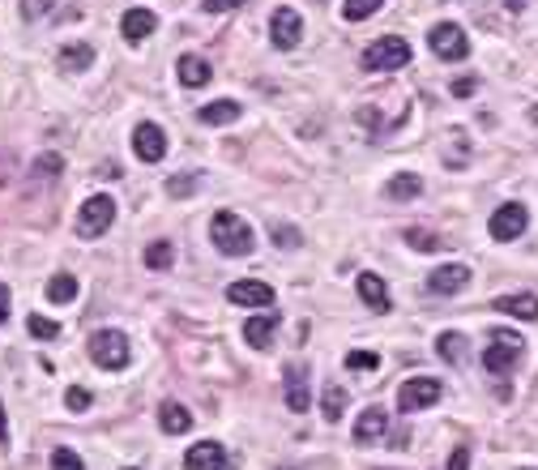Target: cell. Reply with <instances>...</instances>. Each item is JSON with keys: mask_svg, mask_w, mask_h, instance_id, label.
Wrapping results in <instances>:
<instances>
[{"mask_svg": "<svg viewBox=\"0 0 538 470\" xmlns=\"http://www.w3.org/2000/svg\"><path fill=\"white\" fill-rule=\"evenodd\" d=\"M227 299L240 304V308H269L273 304V287L269 282H257V278H244V282H231L227 287Z\"/></svg>", "mask_w": 538, "mask_h": 470, "instance_id": "12", "label": "cell"}, {"mask_svg": "<svg viewBox=\"0 0 538 470\" xmlns=\"http://www.w3.org/2000/svg\"><path fill=\"white\" fill-rule=\"evenodd\" d=\"M273 244H278V248H295V244H299V231H295V227H278V231H273Z\"/></svg>", "mask_w": 538, "mask_h": 470, "instance_id": "38", "label": "cell"}, {"mask_svg": "<svg viewBox=\"0 0 538 470\" xmlns=\"http://www.w3.org/2000/svg\"><path fill=\"white\" fill-rule=\"evenodd\" d=\"M441 394H444V385L436 376H411V381H402V389H397V406H402L406 415H415V411L436 406Z\"/></svg>", "mask_w": 538, "mask_h": 470, "instance_id": "5", "label": "cell"}, {"mask_svg": "<svg viewBox=\"0 0 538 470\" xmlns=\"http://www.w3.org/2000/svg\"><path fill=\"white\" fill-rule=\"evenodd\" d=\"M60 69H69V73H81V69H90L95 65V48H86V43H73V48H60Z\"/></svg>", "mask_w": 538, "mask_h": 470, "instance_id": "27", "label": "cell"}, {"mask_svg": "<svg viewBox=\"0 0 538 470\" xmlns=\"http://www.w3.org/2000/svg\"><path fill=\"white\" fill-rule=\"evenodd\" d=\"M449 470H470V445L453 449V458H449Z\"/></svg>", "mask_w": 538, "mask_h": 470, "instance_id": "40", "label": "cell"}, {"mask_svg": "<svg viewBox=\"0 0 538 470\" xmlns=\"http://www.w3.org/2000/svg\"><path fill=\"white\" fill-rule=\"evenodd\" d=\"M175 73H180V81L188 86V90H201V86H210V77H214V69L201 60V56H180V65H175Z\"/></svg>", "mask_w": 538, "mask_h": 470, "instance_id": "18", "label": "cell"}, {"mask_svg": "<svg viewBox=\"0 0 538 470\" xmlns=\"http://www.w3.org/2000/svg\"><path fill=\"white\" fill-rule=\"evenodd\" d=\"M269 39H273L278 51L299 48V39H304V18L295 13L291 4H278V9H273V18H269Z\"/></svg>", "mask_w": 538, "mask_h": 470, "instance_id": "8", "label": "cell"}, {"mask_svg": "<svg viewBox=\"0 0 538 470\" xmlns=\"http://www.w3.org/2000/svg\"><path fill=\"white\" fill-rule=\"evenodd\" d=\"M51 470H86V466H81V458H77L73 449L60 445V449H51Z\"/></svg>", "mask_w": 538, "mask_h": 470, "instance_id": "34", "label": "cell"}, {"mask_svg": "<svg viewBox=\"0 0 538 470\" xmlns=\"http://www.w3.org/2000/svg\"><path fill=\"white\" fill-rule=\"evenodd\" d=\"M509 4H513V9H521V4H526V0H509Z\"/></svg>", "mask_w": 538, "mask_h": 470, "instance_id": "44", "label": "cell"}, {"mask_svg": "<svg viewBox=\"0 0 538 470\" xmlns=\"http://www.w3.org/2000/svg\"><path fill=\"white\" fill-rule=\"evenodd\" d=\"M154 26H158V18H154L150 9H128V13L120 18V35L128 39V43H142V39L154 35Z\"/></svg>", "mask_w": 538, "mask_h": 470, "instance_id": "17", "label": "cell"}, {"mask_svg": "<svg viewBox=\"0 0 538 470\" xmlns=\"http://www.w3.org/2000/svg\"><path fill=\"white\" fill-rule=\"evenodd\" d=\"M282 389H287V406L295 415H304L312 406V385H308V368L304 364H287L282 368Z\"/></svg>", "mask_w": 538, "mask_h": 470, "instance_id": "10", "label": "cell"}, {"mask_svg": "<svg viewBox=\"0 0 538 470\" xmlns=\"http://www.w3.org/2000/svg\"><path fill=\"white\" fill-rule=\"evenodd\" d=\"M51 9V0H22V18L26 22H35V18H43Z\"/></svg>", "mask_w": 538, "mask_h": 470, "instance_id": "36", "label": "cell"}, {"mask_svg": "<svg viewBox=\"0 0 538 470\" xmlns=\"http://www.w3.org/2000/svg\"><path fill=\"white\" fill-rule=\"evenodd\" d=\"M158 423H163V432L184 436V432L193 428V415H188V406H180V402H163V406H158Z\"/></svg>", "mask_w": 538, "mask_h": 470, "instance_id": "21", "label": "cell"}, {"mask_svg": "<svg viewBox=\"0 0 538 470\" xmlns=\"http://www.w3.org/2000/svg\"><path fill=\"white\" fill-rule=\"evenodd\" d=\"M346 368L350 372H376L380 368V355H376V351H350V355H346Z\"/></svg>", "mask_w": 538, "mask_h": 470, "instance_id": "33", "label": "cell"}, {"mask_svg": "<svg viewBox=\"0 0 538 470\" xmlns=\"http://www.w3.org/2000/svg\"><path fill=\"white\" fill-rule=\"evenodd\" d=\"M35 172H39V175H60V172H65V163H60L56 154H43V158L35 163Z\"/></svg>", "mask_w": 538, "mask_h": 470, "instance_id": "37", "label": "cell"}, {"mask_svg": "<svg viewBox=\"0 0 538 470\" xmlns=\"http://www.w3.org/2000/svg\"><path fill=\"white\" fill-rule=\"evenodd\" d=\"M423 193V180H419L415 172H402V175H393L389 184H385V197L389 201H411Z\"/></svg>", "mask_w": 538, "mask_h": 470, "instance_id": "23", "label": "cell"}, {"mask_svg": "<svg viewBox=\"0 0 538 470\" xmlns=\"http://www.w3.org/2000/svg\"><path fill=\"white\" fill-rule=\"evenodd\" d=\"M474 86H479L474 77H457V81H453V95H457V99H470V95H474Z\"/></svg>", "mask_w": 538, "mask_h": 470, "instance_id": "41", "label": "cell"}, {"mask_svg": "<svg viewBox=\"0 0 538 470\" xmlns=\"http://www.w3.org/2000/svg\"><path fill=\"white\" fill-rule=\"evenodd\" d=\"M26 329H30L39 343H56V338H60V325L48 321V317H39V312H30V317H26Z\"/></svg>", "mask_w": 538, "mask_h": 470, "instance_id": "31", "label": "cell"}, {"mask_svg": "<svg viewBox=\"0 0 538 470\" xmlns=\"http://www.w3.org/2000/svg\"><path fill=\"white\" fill-rule=\"evenodd\" d=\"M411 56L415 51H411V43L402 35H385V39H376L364 51V69H372V73H393V69H406Z\"/></svg>", "mask_w": 538, "mask_h": 470, "instance_id": "2", "label": "cell"}, {"mask_svg": "<svg viewBox=\"0 0 538 470\" xmlns=\"http://www.w3.org/2000/svg\"><path fill=\"white\" fill-rule=\"evenodd\" d=\"M111 223H116V201L107 193H95V197L81 201V210H77V235L81 240H98Z\"/></svg>", "mask_w": 538, "mask_h": 470, "instance_id": "3", "label": "cell"}, {"mask_svg": "<svg viewBox=\"0 0 538 470\" xmlns=\"http://www.w3.org/2000/svg\"><path fill=\"white\" fill-rule=\"evenodd\" d=\"M90 359L103 372H120L128 364V334H120V329H98V334H90Z\"/></svg>", "mask_w": 538, "mask_h": 470, "instance_id": "4", "label": "cell"}, {"mask_svg": "<svg viewBox=\"0 0 538 470\" xmlns=\"http://www.w3.org/2000/svg\"><path fill=\"white\" fill-rule=\"evenodd\" d=\"M402 240H406L411 248H419V252H441V248H444L441 235H432V231H423V227H411Z\"/></svg>", "mask_w": 538, "mask_h": 470, "instance_id": "30", "label": "cell"}, {"mask_svg": "<svg viewBox=\"0 0 538 470\" xmlns=\"http://www.w3.org/2000/svg\"><path fill=\"white\" fill-rule=\"evenodd\" d=\"M273 329H278V312L265 308L261 317H248V321H244V343L252 351H265L269 343H273Z\"/></svg>", "mask_w": 538, "mask_h": 470, "instance_id": "15", "label": "cell"}, {"mask_svg": "<svg viewBox=\"0 0 538 470\" xmlns=\"http://www.w3.org/2000/svg\"><path fill=\"white\" fill-rule=\"evenodd\" d=\"M496 343L488 347V355H483V364H488V372H509L517 364V355H521V334H513V329H496L491 334Z\"/></svg>", "mask_w": 538, "mask_h": 470, "instance_id": "9", "label": "cell"}, {"mask_svg": "<svg viewBox=\"0 0 538 470\" xmlns=\"http://www.w3.org/2000/svg\"><path fill=\"white\" fill-rule=\"evenodd\" d=\"M427 43L432 51L441 56V60H465L470 56V39H465V30L457 22H441L427 30Z\"/></svg>", "mask_w": 538, "mask_h": 470, "instance_id": "7", "label": "cell"}, {"mask_svg": "<svg viewBox=\"0 0 538 470\" xmlns=\"http://www.w3.org/2000/svg\"><path fill=\"white\" fill-rule=\"evenodd\" d=\"M210 240H214V248H219L222 257H248V252L257 248V231H252L240 214L219 210V214L210 219Z\"/></svg>", "mask_w": 538, "mask_h": 470, "instance_id": "1", "label": "cell"}, {"mask_svg": "<svg viewBox=\"0 0 538 470\" xmlns=\"http://www.w3.org/2000/svg\"><path fill=\"white\" fill-rule=\"evenodd\" d=\"M0 445H9V420H4V402H0Z\"/></svg>", "mask_w": 538, "mask_h": 470, "instance_id": "43", "label": "cell"}, {"mask_svg": "<svg viewBox=\"0 0 538 470\" xmlns=\"http://www.w3.org/2000/svg\"><path fill=\"white\" fill-rule=\"evenodd\" d=\"M133 150H137L142 163H163V154H167V133H163L158 124L142 120L133 128Z\"/></svg>", "mask_w": 538, "mask_h": 470, "instance_id": "11", "label": "cell"}, {"mask_svg": "<svg viewBox=\"0 0 538 470\" xmlns=\"http://www.w3.org/2000/svg\"><path fill=\"white\" fill-rule=\"evenodd\" d=\"M196 184H201V175H196V172H184V175H172V180L163 184V193H167L172 201H184L188 193H196Z\"/></svg>", "mask_w": 538, "mask_h": 470, "instance_id": "29", "label": "cell"}, {"mask_svg": "<svg viewBox=\"0 0 538 470\" xmlns=\"http://www.w3.org/2000/svg\"><path fill=\"white\" fill-rule=\"evenodd\" d=\"M128 470H137V466H128Z\"/></svg>", "mask_w": 538, "mask_h": 470, "instance_id": "45", "label": "cell"}, {"mask_svg": "<svg viewBox=\"0 0 538 470\" xmlns=\"http://www.w3.org/2000/svg\"><path fill=\"white\" fill-rule=\"evenodd\" d=\"M385 436V411L380 406H367L364 415L355 420V441L359 445H372V441H380Z\"/></svg>", "mask_w": 538, "mask_h": 470, "instance_id": "20", "label": "cell"}, {"mask_svg": "<svg viewBox=\"0 0 538 470\" xmlns=\"http://www.w3.org/2000/svg\"><path fill=\"white\" fill-rule=\"evenodd\" d=\"M342 415H346V389L342 385H325V394H320V420L338 423Z\"/></svg>", "mask_w": 538, "mask_h": 470, "instance_id": "24", "label": "cell"}, {"mask_svg": "<svg viewBox=\"0 0 538 470\" xmlns=\"http://www.w3.org/2000/svg\"><path fill=\"white\" fill-rule=\"evenodd\" d=\"M175 266V244L172 240H154V244H146V270L163 274Z\"/></svg>", "mask_w": 538, "mask_h": 470, "instance_id": "26", "label": "cell"}, {"mask_svg": "<svg viewBox=\"0 0 538 470\" xmlns=\"http://www.w3.org/2000/svg\"><path fill=\"white\" fill-rule=\"evenodd\" d=\"M9 321V287L0 282V325Z\"/></svg>", "mask_w": 538, "mask_h": 470, "instance_id": "42", "label": "cell"}, {"mask_svg": "<svg viewBox=\"0 0 538 470\" xmlns=\"http://www.w3.org/2000/svg\"><path fill=\"white\" fill-rule=\"evenodd\" d=\"M465 282H470V266H462V261H449V266L427 274V291H436V296H457Z\"/></svg>", "mask_w": 538, "mask_h": 470, "instance_id": "13", "label": "cell"}, {"mask_svg": "<svg viewBox=\"0 0 538 470\" xmlns=\"http://www.w3.org/2000/svg\"><path fill=\"white\" fill-rule=\"evenodd\" d=\"M436 355L449 359V364H462V359H470V338H462L457 329H444L436 338Z\"/></svg>", "mask_w": 538, "mask_h": 470, "instance_id": "22", "label": "cell"}, {"mask_svg": "<svg viewBox=\"0 0 538 470\" xmlns=\"http://www.w3.org/2000/svg\"><path fill=\"white\" fill-rule=\"evenodd\" d=\"M65 406H69L73 415H81V411H90V394H86L81 385H73V389L65 394Z\"/></svg>", "mask_w": 538, "mask_h": 470, "instance_id": "35", "label": "cell"}, {"mask_svg": "<svg viewBox=\"0 0 538 470\" xmlns=\"http://www.w3.org/2000/svg\"><path fill=\"white\" fill-rule=\"evenodd\" d=\"M184 470H227V449L219 441H196L184 453Z\"/></svg>", "mask_w": 538, "mask_h": 470, "instance_id": "14", "label": "cell"}, {"mask_svg": "<svg viewBox=\"0 0 538 470\" xmlns=\"http://www.w3.org/2000/svg\"><path fill=\"white\" fill-rule=\"evenodd\" d=\"M526 227H530V210L521 205V201H504L496 214H491V240H500V244H509V240H517V235H526Z\"/></svg>", "mask_w": 538, "mask_h": 470, "instance_id": "6", "label": "cell"}, {"mask_svg": "<svg viewBox=\"0 0 538 470\" xmlns=\"http://www.w3.org/2000/svg\"><path fill=\"white\" fill-rule=\"evenodd\" d=\"M491 308L504 317H517V321H538V296H500Z\"/></svg>", "mask_w": 538, "mask_h": 470, "instance_id": "19", "label": "cell"}, {"mask_svg": "<svg viewBox=\"0 0 538 470\" xmlns=\"http://www.w3.org/2000/svg\"><path fill=\"white\" fill-rule=\"evenodd\" d=\"M77 296V278L73 274H51L48 278V299L51 304H69Z\"/></svg>", "mask_w": 538, "mask_h": 470, "instance_id": "28", "label": "cell"}, {"mask_svg": "<svg viewBox=\"0 0 538 470\" xmlns=\"http://www.w3.org/2000/svg\"><path fill=\"white\" fill-rule=\"evenodd\" d=\"M244 0H201V9L205 13H227V9H240Z\"/></svg>", "mask_w": 538, "mask_h": 470, "instance_id": "39", "label": "cell"}, {"mask_svg": "<svg viewBox=\"0 0 538 470\" xmlns=\"http://www.w3.org/2000/svg\"><path fill=\"white\" fill-rule=\"evenodd\" d=\"M355 291H359V299H364L372 312H389V291H385V282H380V274L364 270L359 278H355Z\"/></svg>", "mask_w": 538, "mask_h": 470, "instance_id": "16", "label": "cell"}, {"mask_svg": "<svg viewBox=\"0 0 538 470\" xmlns=\"http://www.w3.org/2000/svg\"><path fill=\"white\" fill-rule=\"evenodd\" d=\"M380 4H385V0H346L342 18H346V22H364V18H372Z\"/></svg>", "mask_w": 538, "mask_h": 470, "instance_id": "32", "label": "cell"}, {"mask_svg": "<svg viewBox=\"0 0 538 470\" xmlns=\"http://www.w3.org/2000/svg\"><path fill=\"white\" fill-rule=\"evenodd\" d=\"M240 116V103L235 99H219V103H205L201 112H196V120L201 124H231Z\"/></svg>", "mask_w": 538, "mask_h": 470, "instance_id": "25", "label": "cell"}]
</instances>
